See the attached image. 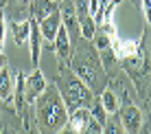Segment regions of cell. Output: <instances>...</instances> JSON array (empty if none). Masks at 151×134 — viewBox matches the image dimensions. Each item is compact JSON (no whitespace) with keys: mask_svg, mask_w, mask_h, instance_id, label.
Returning <instances> with one entry per match:
<instances>
[{"mask_svg":"<svg viewBox=\"0 0 151 134\" xmlns=\"http://www.w3.org/2000/svg\"><path fill=\"white\" fill-rule=\"evenodd\" d=\"M68 110L61 99L57 86L48 88L35 99V121H37L40 134H59L68 123Z\"/></svg>","mask_w":151,"mask_h":134,"instance_id":"cell-1","label":"cell"},{"mask_svg":"<svg viewBox=\"0 0 151 134\" xmlns=\"http://www.w3.org/2000/svg\"><path fill=\"white\" fill-rule=\"evenodd\" d=\"M57 90H59L61 99H64V104H66L68 114L75 112V110H79V108H90L92 101H94V92L72 73L61 75V81H59V86H57Z\"/></svg>","mask_w":151,"mask_h":134,"instance_id":"cell-2","label":"cell"},{"mask_svg":"<svg viewBox=\"0 0 151 134\" xmlns=\"http://www.w3.org/2000/svg\"><path fill=\"white\" fill-rule=\"evenodd\" d=\"M66 130H70L72 134H96L101 132V123L90 114V108H79L70 112Z\"/></svg>","mask_w":151,"mask_h":134,"instance_id":"cell-3","label":"cell"},{"mask_svg":"<svg viewBox=\"0 0 151 134\" xmlns=\"http://www.w3.org/2000/svg\"><path fill=\"white\" fill-rule=\"evenodd\" d=\"M72 73H75L79 79L83 81V84L88 86L92 92L99 90V86H101V77H99V66L92 62L90 57L86 59H81V57H77L75 59V64H72Z\"/></svg>","mask_w":151,"mask_h":134,"instance_id":"cell-4","label":"cell"},{"mask_svg":"<svg viewBox=\"0 0 151 134\" xmlns=\"http://www.w3.org/2000/svg\"><path fill=\"white\" fill-rule=\"evenodd\" d=\"M75 18H77V24L81 29V35L86 40H94L96 35V22L94 18L90 15V7H88V0H75Z\"/></svg>","mask_w":151,"mask_h":134,"instance_id":"cell-5","label":"cell"},{"mask_svg":"<svg viewBox=\"0 0 151 134\" xmlns=\"http://www.w3.org/2000/svg\"><path fill=\"white\" fill-rule=\"evenodd\" d=\"M118 121H121L125 134H138L140 125H142V112L138 110L136 106L132 104H125L123 108H118Z\"/></svg>","mask_w":151,"mask_h":134,"instance_id":"cell-6","label":"cell"},{"mask_svg":"<svg viewBox=\"0 0 151 134\" xmlns=\"http://www.w3.org/2000/svg\"><path fill=\"white\" fill-rule=\"evenodd\" d=\"M46 86H48V81H46V77L40 68L29 73L24 77V99H27V104H35V99L46 90Z\"/></svg>","mask_w":151,"mask_h":134,"instance_id":"cell-7","label":"cell"},{"mask_svg":"<svg viewBox=\"0 0 151 134\" xmlns=\"http://www.w3.org/2000/svg\"><path fill=\"white\" fill-rule=\"evenodd\" d=\"M40 24V31H42V38L46 40L50 46H53V42H55V35H57V31H59V27L64 22H61V13H59V9L57 11H53L50 15H46L42 22H37Z\"/></svg>","mask_w":151,"mask_h":134,"instance_id":"cell-8","label":"cell"},{"mask_svg":"<svg viewBox=\"0 0 151 134\" xmlns=\"http://www.w3.org/2000/svg\"><path fill=\"white\" fill-rule=\"evenodd\" d=\"M53 49H55V53L59 55L61 59H68L70 55H72V42H70V31L66 24H61L59 31H57V35H55V42H53Z\"/></svg>","mask_w":151,"mask_h":134,"instance_id":"cell-9","label":"cell"},{"mask_svg":"<svg viewBox=\"0 0 151 134\" xmlns=\"http://www.w3.org/2000/svg\"><path fill=\"white\" fill-rule=\"evenodd\" d=\"M29 9H31V20L42 22L46 15H50L53 11H57V2H53V0H31Z\"/></svg>","mask_w":151,"mask_h":134,"instance_id":"cell-10","label":"cell"},{"mask_svg":"<svg viewBox=\"0 0 151 134\" xmlns=\"http://www.w3.org/2000/svg\"><path fill=\"white\" fill-rule=\"evenodd\" d=\"M42 31H40V24L35 20H31V35H29V46H31V62L33 66L37 68L40 64V53H42Z\"/></svg>","mask_w":151,"mask_h":134,"instance_id":"cell-11","label":"cell"},{"mask_svg":"<svg viewBox=\"0 0 151 134\" xmlns=\"http://www.w3.org/2000/svg\"><path fill=\"white\" fill-rule=\"evenodd\" d=\"M13 86H15L13 73L7 68V66L0 68V99H2V101H9L13 97Z\"/></svg>","mask_w":151,"mask_h":134,"instance_id":"cell-12","label":"cell"},{"mask_svg":"<svg viewBox=\"0 0 151 134\" xmlns=\"http://www.w3.org/2000/svg\"><path fill=\"white\" fill-rule=\"evenodd\" d=\"M11 35H13V42L18 46L29 44V35H31V20H15L11 24Z\"/></svg>","mask_w":151,"mask_h":134,"instance_id":"cell-13","label":"cell"},{"mask_svg":"<svg viewBox=\"0 0 151 134\" xmlns=\"http://www.w3.org/2000/svg\"><path fill=\"white\" fill-rule=\"evenodd\" d=\"M99 101H101V106H103V110L107 112V114H116L118 112V108H121V99H118L116 95H114L112 90H101V97H99Z\"/></svg>","mask_w":151,"mask_h":134,"instance_id":"cell-14","label":"cell"},{"mask_svg":"<svg viewBox=\"0 0 151 134\" xmlns=\"http://www.w3.org/2000/svg\"><path fill=\"white\" fill-rule=\"evenodd\" d=\"M101 132H103V134H125L123 125H121V121H118V117H114V114L107 117V121L103 123Z\"/></svg>","mask_w":151,"mask_h":134,"instance_id":"cell-15","label":"cell"},{"mask_svg":"<svg viewBox=\"0 0 151 134\" xmlns=\"http://www.w3.org/2000/svg\"><path fill=\"white\" fill-rule=\"evenodd\" d=\"M90 114L94 117V119H96L99 123H101V127H103V123L107 121V117H110V114H107L105 110H103L101 101H96V104H92V106H90Z\"/></svg>","mask_w":151,"mask_h":134,"instance_id":"cell-16","label":"cell"},{"mask_svg":"<svg viewBox=\"0 0 151 134\" xmlns=\"http://www.w3.org/2000/svg\"><path fill=\"white\" fill-rule=\"evenodd\" d=\"M94 44H96L99 51H105V49H110V46H112V38H107L105 33H96L94 35Z\"/></svg>","mask_w":151,"mask_h":134,"instance_id":"cell-17","label":"cell"},{"mask_svg":"<svg viewBox=\"0 0 151 134\" xmlns=\"http://www.w3.org/2000/svg\"><path fill=\"white\" fill-rule=\"evenodd\" d=\"M4 38H7V20H4V13L0 11V51L4 46Z\"/></svg>","mask_w":151,"mask_h":134,"instance_id":"cell-18","label":"cell"},{"mask_svg":"<svg viewBox=\"0 0 151 134\" xmlns=\"http://www.w3.org/2000/svg\"><path fill=\"white\" fill-rule=\"evenodd\" d=\"M142 13H145V20H147V22L151 24V0H142Z\"/></svg>","mask_w":151,"mask_h":134,"instance_id":"cell-19","label":"cell"},{"mask_svg":"<svg viewBox=\"0 0 151 134\" xmlns=\"http://www.w3.org/2000/svg\"><path fill=\"white\" fill-rule=\"evenodd\" d=\"M7 66V59H4V55H2V51H0V68H4Z\"/></svg>","mask_w":151,"mask_h":134,"instance_id":"cell-20","label":"cell"},{"mask_svg":"<svg viewBox=\"0 0 151 134\" xmlns=\"http://www.w3.org/2000/svg\"><path fill=\"white\" fill-rule=\"evenodd\" d=\"M18 2H20V4H24V7H29V2H31V0H18Z\"/></svg>","mask_w":151,"mask_h":134,"instance_id":"cell-21","label":"cell"},{"mask_svg":"<svg viewBox=\"0 0 151 134\" xmlns=\"http://www.w3.org/2000/svg\"><path fill=\"white\" fill-rule=\"evenodd\" d=\"M59 134H72V132H70V130H66V127H64V130H61Z\"/></svg>","mask_w":151,"mask_h":134,"instance_id":"cell-22","label":"cell"},{"mask_svg":"<svg viewBox=\"0 0 151 134\" xmlns=\"http://www.w3.org/2000/svg\"><path fill=\"white\" fill-rule=\"evenodd\" d=\"M53 2H64V0H53Z\"/></svg>","mask_w":151,"mask_h":134,"instance_id":"cell-23","label":"cell"},{"mask_svg":"<svg viewBox=\"0 0 151 134\" xmlns=\"http://www.w3.org/2000/svg\"><path fill=\"white\" fill-rule=\"evenodd\" d=\"M96 134H103V132H96Z\"/></svg>","mask_w":151,"mask_h":134,"instance_id":"cell-24","label":"cell"}]
</instances>
